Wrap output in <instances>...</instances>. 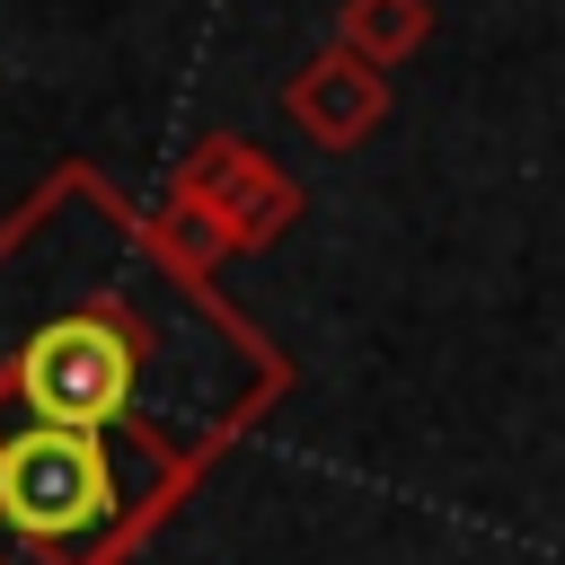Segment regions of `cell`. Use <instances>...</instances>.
Listing matches in <instances>:
<instances>
[{
	"mask_svg": "<svg viewBox=\"0 0 565 565\" xmlns=\"http://www.w3.org/2000/svg\"><path fill=\"white\" fill-rule=\"evenodd\" d=\"M0 512L35 539H79L97 512H106V459L79 424H44V433H18L0 450Z\"/></svg>",
	"mask_w": 565,
	"mask_h": 565,
	"instance_id": "cell-2",
	"label": "cell"
},
{
	"mask_svg": "<svg viewBox=\"0 0 565 565\" xmlns=\"http://www.w3.org/2000/svg\"><path fill=\"white\" fill-rule=\"evenodd\" d=\"M168 247H177L185 265H212V256H221L230 238H221V221H212L203 203H177V221H168Z\"/></svg>",
	"mask_w": 565,
	"mask_h": 565,
	"instance_id": "cell-6",
	"label": "cell"
},
{
	"mask_svg": "<svg viewBox=\"0 0 565 565\" xmlns=\"http://www.w3.org/2000/svg\"><path fill=\"white\" fill-rule=\"evenodd\" d=\"M282 115H291L318 150H353V141L388 115V79H380V62H362V53L344 44V53H318L309 71H291Z\"/></svg>",
	"mask_w": 565,
	"mask_h": 565,
	"instance_id": "cell-3",
	"label": "cell"
},
{
	"mask_svg": "<svg viewBox=\"0 0 565 565\" xmlns=\"http://www.w3.org/2000/svg\"><path fill=\"white\" fill-rule=\"evenodd\" d=\"M424 26H433L424 0H344V44H353L362 62H380V71L406 62V53L424 44Z\"/></svg>",
	"mask_w": 565,
	"mask_h": 565,
	"instance_id": "cell-5",
	"label": "cell"
},
{
	"mask_svg": "<svg viewBox=\"0 0 565 565\" xmlns=\"http://www.w3.org/2000/svg\"><path fill=\"white\" fill-rule=\"evenodd\" d=\"M18 380H26V406H35L44 424L97 433V424L124 415V397H132V335H124L115 318H53V327L26 344Z\"/></svg>",
	"mask_w": 565,
	"mask_h": 565,
	"instance_id": "cell-1",
	"label": "cell"
},
{
	"mask_svg": "<svg viewBox=\"0 0 565 565\" xmlns=\"http://www.w3.org/2000/svg\"><path fill=\"white\" fill-rule=\"evenodd\" d=\"M185 203H203L212 221H221V238L238 247H265L282 221H291V185L256 159V150H238V141H203L194 150V168H185Z\"/></svg>",
	"mask_w": 565,
	"mask_h": 565,
	"instance_id": "cell-4",
	"label": "cell"
}]
</instances>
